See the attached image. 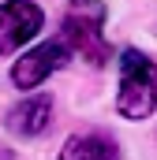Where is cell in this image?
Returning a JSON list of instances; mask_svg holds the SVG:
<instances>
[{
	"mask_svg": "<svg viewBox=\"0 0 157 160\" xmlns=\"http://www.w3.org/2000/svg\"><path fill=\"white\" fill-rule=\"evenodd\" d=\"M154 108H157V63L138 48H123L116 112L123 119H146V116H154Z\"/></svg>",
	"mask_w": 157,
	"mask_h": 160,
	"instance_id": "6da1fadb",
	"label": "cell"
},
{
	"mask_svg": "<svg viewBox=\"0 0 157 160\" xmlns=\"http://www.w3.org/2000/svg\"><path fill=\"white\" fill-rule=\"evenodd\" d=\"M105 15H109L105 0H71L68 4V15H64V38L60 41L68 45V52H78L94 67H105L109 56H112L109 41L101 34Z\"/></svg>",
	"mask_w": 157,
	"mask_h": 160,
	"instance_id": "7a4b0ae2",
	"label": "cell"
},
{
	"mask_svg": "<svg viewBox=\"0 0 157 160\" xmlns=\"http://www.w3.org/2000/svg\"><path fill=\"white\" fill-rule=\"evenodd\" d=\"M41 22L45 15L34 0H4L0 4V56H11L30 38H38Z\"/></svg>",
	"mask_w": 157,
	"mask_h": 160,
	"instance_id": "3957f363",
	"label": "cell"
},
{
	"mask_svg": "<svg viewBox=\"0 0 157 160\" xmlns=\"http://www.w3.org/2000/svg\"><path fill=\"white\" fill-rule=\"evenodd\" d=\"M68 56H71V52H68L64 41H45V45H38V48L23 52V60H15L11 82H15L19 89H34V86H41L52 71H60V67L68 63Z\"/></svg>",
	"mask_w": 157,
	"mask_h": 160,
	"instance_id": "277c9868",
	"label": "cell"
},
{
	"mask_svg": "<svg viewBox=\"0 0 157 160\" xmlns=\"http://www.w3.org/2000/svg\"><path fill=\"white\" fill-rule=\"evenodd\" d=\"M49 123H52V97L49 93L26 97L23 104H15L8 112V130L19 134V138H38Z\"/></svg>",
	"mask_w": 157,
	"mask_h": 160,
	"instance_id": "5b68a950",
	"label": "cell"
},
{
	"mask_svg": "<svg viewBox=\"0 0 157 160\" xmlns=\"http://www.w3.org/2000/svg\"><path fill=\"white\" fill-rule=\"evenodd\" d=\"M56 160H120V149L105 134H71Z\"/></svg>",
	"mask_w": 157,
	"mask_h": 160,
	"instance_id": "8992f818",
	"label": "cell"
}]
</instances>
